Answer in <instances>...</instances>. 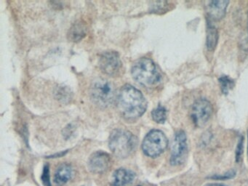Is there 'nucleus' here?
Returning <instances> with one entry per match:
<instances>
[{"instance_id": "14", "label": "nucleus", "mask_w": 248, "mask_h": 186, "mask_svg": "<svg viewBox=\"0 0 248 186\" xmlns=\"http://www.w3.org/2000/svg\"><path fill=\"white\" fill-rule=\"evenodd\" d=\"M68 36H69V40H72V42H78L80 40L85 36V26L81 23L74 25L69 30Z\"/></svg>"}, {"instance_id": "4", "label": "nucleus", "mask_w": 248, "mask_h": 186, "mask_svg": "<svg viewBox=\"0 0 248 186\" xmlns=\"http://www.w3.org/2000/svg\"><path fill=\"white\" fill-rule=\"evenodd\" d=\"M168 140L162 131L153 129L145 137L142 149L147 156L156 158L168 148Z\"/></svg>"}, {"instance_id": "17", "label": "nucleus", "mask_w": 248, "mask_h": 186, "mask_svg": "<svg viewBox=\"0 0 248 186\" xmlns=\"http://www.w3.org/2000/svg\"><path fill=\"white\" fill-rule=\"evenodd\" d=\"M236 171L234 170H231L229 171H226L224 174H214L209 177L210 179H213L216 180H226L233 179L236 176Z\"/></svg>"}, {"instance_id": "8", "label": "nucleus", "mask_w": 248, "mask_h": 186, "mask_svg": "<svg viewBox=\"0 0 248 186\" xmlns=\"http://www.w3.org/2000/svg\"><path fill=\"white\" fill-rule=\"evenodd\" d=\"M99 65L104 74L113 77L117 75L121 70V60L117 52H106L100 58Z\"/></svg>"}, {"instance_id": "2", "label": "nucleus", "mask_w": 248, "mask_h": 186, "mask_svg": "<svg viewBox=\"0 0 248 186\" xmlns=\"http://www.w3.org/2000/svg\"><path fill=\"white\" fill-rule=\"evenodd\" d=\"M108 145L114 155L119 158H127L136 150L137 138L131 132L117 129L110 135Z\"/></svg>"}, {"instance_id": "22", "label": "nucleus", "mask_w": 248, "mask_h": 186, "mask_svg": "<svg viewBox=\"0 0 248 186\" xmlns=\"http://www.w3.org/2000/svg\"></svg>"}, {"instance_id": "9", "label": "nucleus", "mask_w": 248, "mask_h": 186, "mask_svg": "<svg viewBox=\"0 0 248 186\" xmlns=\"http://www.w3.org/2000/svg\"><path fill=\"white\" fill-rule=\"evenodd\" d=\"M111 158L107 153L98 151L94 153L89 159L88 167L92 172L101 174L111 167Z\"/></svg>"}, {"instance_id": "7", "label": "nucleus", "mask_w": 248, "mask_h": 186, "mask_svg": "<svg viewBox=\"0 0 248 186\" xmlns=\"http://www.w3.org/2000/svg\"><path fill=\"white\" fill-rule=\"evenodd\" d=\"M188 153L186 135L184 131H178L174 137L170 162L172 165H181L185 161Z\"/></svg>"}, {"instance_id": "3", "label": "nucleus", "mask_w": 248, "mask_h": 186, "mask_svg": "<svg viewBox=\"0 0 248 186\" xmlns=\"http://www.w3.org/2000/svg\"><path fill=\"white\" fill-rule=\"evenodd\" d=\"M132 76L137 82L145 87H152L160 81V74L155 62L149 58H140L133 64Z\"/></svg>"}, {"instance_id": "11", "label": "nucleus", "mask_w": 248, "mask_h": 186, "mask_svg": "<svg viewBox=\"0 0 248 186\" xmlns=\"http://www.w3.org/2000/svg\"><path fill=\"white\" fill-rule=\"evenodd\" d=\"M136 174L127 169L120 168L115 171L113 175L112 186H124L134 181Z\"/></svg>"}, {"instance_id": "21", "label": "nucleus", "mask_w": 248, "mask_h": 186, "mask_svg": "<svg viewBox=\"0 0 248 186\" xmlns=\"http://www.w3.org/2000/svg\"></svg>"}, {"instance_id": "10", "label": "nucleus", "mask_w": 248, "mask_h": 186, "mask_svg": "<svg viewBox=\"0 0 248 186\" xmlns=\"http://www.w3.org/2000/svg\"><path fill=\"white\" fill-rule=\"evenodd\" d=\"M229 1H212L209 2L207 15L210 20H219L226 15Z\"/></svg>"}, {"instance_id": "16", "label": "nucleus", "mask_w": 248, "mask_h": 186, "mask_svg": "<svg viewBox=\"0 0 248 186\" xmlns=\"http://www.w3.org/2000/svg\"><path fill=\"white\" fill-rule=\"evenodd\" d=\"M154 121L158 124L165 123L167 119V110L162 106H158L156 108L154 109L152 113Z\"/></svg>"}, {"instance_id": "13", "label": "nucleus", "mask_w": 248, "mask_h": 186, "mask_svg": "<svg viewBox=\"0 0 248 186\" xmlns=\"http://www.w3.org/2000/svg\"><path fill=\"white\" fill-rule=\"evenodd\" d=\"M212 20L207 18V39H206V46L208 50H214L218 40V33L214 24L212 23Z\"/></svg>"}, {"instance_id": "15", "label": "nucleus", "mask_w": 248, "mask_h": 186, "mask_svg": "<svg viewBox=\"0 0 248 186\" xmlns=\"http://www.w3.org/2000/svg\"><path fill=\"white\" fill-rule=\"evenodd\" d=\"M218 81L220 83L222 93L224 94H229V91L234 86V82H233V80L228 76H222L219 78Z\"/></svg>"}, {"instance_id": "6", "label": "nucleus", "mask_w": 248, "mask_h": 186, "mask_svg": "<svg viewBox=\"0 0 248 186\" xmlns=\"http://www.w3.org/2000/svg\"><path fill=\"white\" fill-rule=\"evenodd\" d=\"M213 113V106L207 99L197 100L191 108V117L194 125L202 128L207 124Z\"/></svg>"}, {"instance_id": "1", "label": "nucleus", "mask_w": 248, "mask_h": 186, "mask_svg": "<svg viewBox=\"0 0 248 186\" xmlns=\"http://www.w3.org/2000/svg\"><path fill=\"white\" fill-rule=\"evenodd\" d=\"M119 110L125 119L135 120L146 111L147 102L141 92L133 86L122 87L117 97Z\"/></svg>"}, {"instance_id": "20", "label": "nucleus", "mask_w": 248, "mask_h": 186, "mask_svg": "<svg viewBox=\"0 0 248 186\" xmlns=\"http://www.w3.org/2000/svg\"><path fill=\"white\" fill-rule=\"evenodd\" d=\"M204 186H228L223 183H208Z\"/></svg>"}, {"instance_id": "19", "label": "nucleus", "mask_w": 248, "mask_h": 186, "mask_svg": "<svg viewBox=\"0 0 248 186\" xmlns=\"http://www.w3.org/2000/svg\"><path fill=\"white\" fill-rule=\"evenodd\" d=\"M41 179L45 186H52L51 182H50V170H49L48 165L45 166Z\"/></svg>"}, {"instance_id": "12", "label": "nucleus", "mask_w": 248, "mask_h": 186, "mask_svg": "<svg viewBox=\"0 0 248 186\" xmlns=\"http://www.w3.org/2000/svg\"><path fill=\"white\" fill-rule=\"evenodd\" d=\"M73 177V169L67 164L61 165L56 170L54 176V183L56 186H62L67 183Z\"/></svg>"}, {"instance_id": "18", "label": "nucleus", "mask_w": 248, "mask_h": 186, "mask_svg": "<svg viewBox=\"0 0 248 186\" xmlns=\"http://www.w3.org/2000/svg\"><path fill=\"white\" fill-rule=\"evenodd\" d=\"M244 151V137L241 136L238 141L237 145H236V151H235V160L236 162H240L242 159V154Z\"/></svg>"}, {"instance_id": "5", "label": "nucleus", "mask_w": 248, "mask_h": 186, "mask_svg": "<svg viewBox=\"0 0 248 186\" xmlns=\"http://www.w3.org/2000/svg\"><path fill=\"white\" fill-rule=\"evenodd\" d=\"M91 94L94 103L104 108L112 104L115 95L112 84L104 78H97L93 82Z\"/></svg>"}]
</instances>
